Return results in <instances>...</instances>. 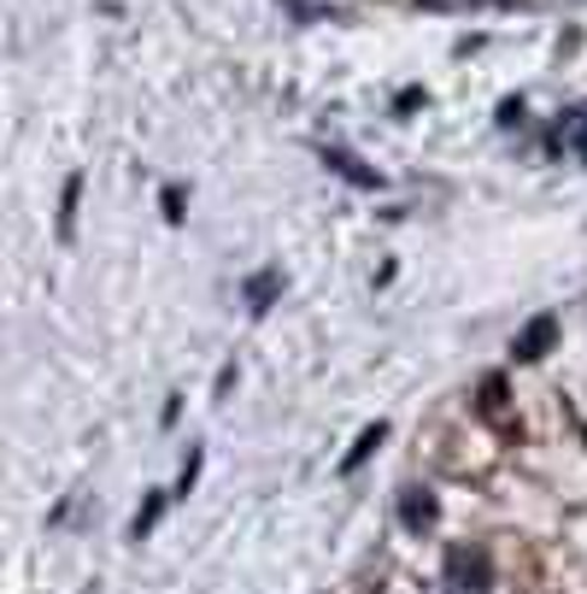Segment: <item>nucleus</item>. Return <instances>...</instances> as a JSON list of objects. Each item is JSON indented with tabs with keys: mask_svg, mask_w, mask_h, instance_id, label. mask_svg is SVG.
Masks as SVG:
<instances>
[{
	"mask_svg": "<svg viewBox=\"0 0 587 594\" xmlns=\"http://www.w3.org/2000/svg\"><path fill=\"white\" fill-rule=\"evenodd\" d=\"M552 342H558V318L534 312L529 324H523V336L511 342V353H517V365H534V360H546V353H552Z\"/></svg>",
	"mask_w": 587,
	"mask_h": 594,
	"instance_id": "obj_2",
	"label": "nucleus"
},
{
	"mask_svg": "<svg viewBox=\"0 0 587 594\" xmlns=\"http://www.w3.org/2000/svg\"><path fill=\"white\" fill-rule=\"evenodd\" d=\"M77 200H82V177H65V200H59V235H77Z\"/></svg>",
	"mask_w": 587,
	"mask_h": 594,
	"instance_id": "obj_9",
	"label": "nucleus"
},
{
	"mask_svg": "<svg viewBox=\"0 0 587 594\" xmlns=\"http://www.w3.org/2000/svg\"><path fill=\"white\" fill-rule=\"evenodd\" d=\"M423 100V89H400V100H394V112H411Z\"/></svg>",
	"mask_w": 587,
	"mask_h": 594,
	"instance_id": "obj_16",
	"label": "nucleus"
},
{
	"mask_svg": "<svg viewBox=\"0 0 587 594\" xmlns=\"http://www.w3.org/2000/svg\"><path fill=\"white\" fill-rule=\"evenodd\" d=\"M241 295H247V312H253V318H265V312L276 307V295H283V271H253Z\"/></svg>",
	"mask_w": 587,
	"mask_h": 594,
	"instance_id": "obj_6",
	"label": "nucleus"
},
{
	"mask_svg": "<svg viewBox=\"0 0 587 594\" xmlns=\"http://www.w3.org/2000/svg\"><path fill=\"white\" fill-rule=\"evenodd\" d=\"M423 12H476V7H523V0H418Z\"/></svg>",
	"mask_w": 587,
	"mask_h": 594,
	"instance_id": "obj_11",
	"label": "nucleus"
},
{
	"mask_svg": "<svg viewBox=\"0 0 587 594\" xmlns=\"http://www.w3.org/2000/svg\"><path fill=\"white\" fill-rule=\"evenodd\" d=\"M476 413L488 418V424H506V430H511V395H506V377H499V371H494V377H481Z\"/></svg>",
	"mask_w": 587,
	"mask_h": 594,
	"instance_id": "obj_5",
	"label": "nucleus"
},
{
	"mask_svg": "<svg viewBox=\"0 0 587 594\" xmlns=\"http://www.w3.org/2000/svg\"><path fill=\"white\" fill-rule=\"evenodd\" d=\"M165 518V495H147L142 506H135V518H130V536L142 541V536H153V524Z\"/></svg>",
	"mask_w": 587,
	"mask_h": 594,
	"instance_id": "obj_10",
	"label": "nucleus"
},
{
	"mask_svg": "<svg viewBox=\"0 0 587 594\" xmlns=\"http://www.w3.org/2000/svg\"><path fill=\"white\" fill-rule=\"evenodd\" d=\"M283 7H288L300 24H318V19H323V7H312V0H283Z\"/></svg>",
	"mask_w": 587,
	"mask_h": 594,
	"instance_id": "obj_14",
	"label": "nucleus"
},
{
	"mask_svg": "<svg viewBox=\"0 0 587 594\" xmlns=\"http://www.w3.org/2000/svg\"><path fill=\"white\" fill-rule=\"evenodd\" d=\"M511 124H523V100H499V130H511Z\"/></svg>",
	"mask_w": 587,
	"mask_h": 594,
	"instance_id": "obj_13",
	"label": "nucleus"
},
{
	"mask_svg": "<svg viewBox=\"0 0 587 594\" xmlns=\"http://www.w3.org/2000/svg\"><path fill=\"white\" fill-rule=\"evenodd\" d=\"M323 165H330L341 183H353V189H383V172L358 165V154H347V147H323Z\"/></svg>",
	"mask_w": 587,
	"mask_h": 594,
	"instance_id": "obj_3",
	"label": "nucleus"
},
{
	"mask_svg": "<svg viewBox=\"0 0 587 594\" xmlns=\"http://www.w3.org/2000/svg\"><path fill=\"white\" fill-rule=\"evenodd\" d=\"M446 583H453L458 594L494 588V559L481 553V548H453V553H446Z\"/></svg>",
	"mask_w": 587,
	"mask_h": 594,
	"instance_id": "obj_1",
	"label": "nucleus"
},
{
	"mask_svg": "<svg viewBox=\"0 0 587 594\" xmlns=\"http://www.w3.org/2000/svg\"><path fill=\"white\" fill-rule=\"evenodd\" d=\"M383 441H388V424H383V418H376V424H365V430H358V441H353V448H347V460H341V471H347V477H353V471L365 465L370 453L383 448Z\"/></svg>",
	"mask_w": 587,
	"mask_h": 594,
	"instance_id": "obj_7",
	"label": "nucleus"
},
{
	"mask_svg": "<svg viewBox=\"0 0 587 594\" xmlns=\"http://www.w3.org/2000/svg\"><path fill=\"white\" fill-rule=\"evenodd\" d=\"M200 460H206V453L195 448V453H188V465H182V477H177V495H188V488H195V477H200Z\"/></svg>",
	"mask_w": 587,
	"mask_h": 594,
	"instance_id": "obj_12",
	"label": "nucleus"
},
{
	"mask_svg": "<svg viewBox=\"0 0 587 594\" xmlns=\"http://www.w3.org/2000/svg\"><path fill=\"white\" fill-rule=\"evenodd\" d=\"M165 218H170V224H182V189H165Z\"/></svg>",
	"mask_w": 587,
	"mask_h": 594,
	"instance_id": "obj_15",
	"label": "nucleus"
},
{
	"mask_svg": "<svg viewBox=\"0 0 587 594\" xmlns=\"http://www.w3.org/2000/svg\"><path fill=\"white\" fill-rule=\"evenodd\" d=\"M435 518H441V501L435 495H429V488H406V495H400V524H406V530H435Z\"/></svg>",
	"mask_w": 587,
	"mask_h": 594,
	"instance_id": "obj_4",
	"label": "nucleus"
},
{
	"mask_svg": "<svg viewBox=\"0 0 587 594\" xmlns=\"http://www.w3.org/2000/svg\"><path fill=\"white\" fill-rule=\"evenodd\" d=\"M558 142H569V147H576V154L587 160V107H576V112L558 118Z\"/></svg>",
	"mask_w": 587,
	"mask_h": 594,
	"instance_id": "obj_8",
	"label": "nucleus"
}]
</instances>
